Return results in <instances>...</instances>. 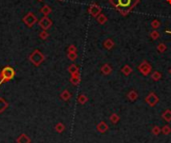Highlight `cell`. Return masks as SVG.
Masks as SVG:
<instances>
[{
	"label": "cell",
	"instance_id": "7402d4cb",
	"mask_svg": "<svg viewBox=\"0 0 171 143\" xmlns=\"http://www.w3.org/2000/svg\"><path fill=\"white\" fill-rule=\"evenodd\" d=\"M76 47H75V45H70V46L68 47V53H70V52H76Z\"/></svg>",
	"mask_w": 171,
	"mask_h": 143
},
{
	"label": "cell",
	"instance_id": "e0dca14e",
	"mask_svg": "<svg viewBox=\"0 0 171 143\" xmlns=\"http://www.w3.org/2000/svg\"><path fill=\"white\" fill-rule=\"evenodd\" d=\"M68 71L71 73V74H73V73L77 72V71H78V69H77V66H76V65H75V64H72V65H70V66H69Z\"/></svg>",
	"mask_w": 171,
	"mask_h": 143
},
{
	"label": "cell",
	"instance_id": "d6986e66",
	"mask_svg": "<svg viewBox=\"0 0 171 143\" xmlns=\"http://www.w3.org/2000/svg\"><path fill=\"white\" fill-rule=\"evenodd\" d=\"M55 130L57 132H62L64 130V125L61 124V123H58V124L55 126Z\"/></svg>",
	"mask_w": 171,
	"mask_h": 143
},
{
	"label": "cell",
	"instance_id": "52a82bcc",
	"mask_svg": "<svg viewBox=\"0 0 171 143\" xmlns=\"http://www.w3.org/2000/svg\"><path fill=\"white\" fill-rule=\"evenodd\" d=\"M16 143H31V139H30L27 134L22 133L16 139Z\"/></svg>",
	"mask_w": 171,
	"mask_h": 143
},
{
	"label": "cell",
	"instance_id": "6da1fadb",
	"mask_svg": "<svg viewBox=\"0 0 171 143\" xmlns=\"http://www.w3.org/2000/svg\"><path fill=\"white\" fill-rule=\"evenodd\" d=\"M140 0H109V2L115 7L121 15L126 16L131 10L139 3Z\"/></svg>",
	"mask_w": 171,
	"mask_h": 143
},
{
	"label": "cell",
	"instance_id": "d4e9b609",
	"mask_svg": "<svg viewBox=\"0 0 171 143\" xmlns=\"http://www.w3.org/2000/svg\"><path fill=\"white\" fill-rule=\"evenodd\" d=\"M159 77H160V75L158 74V73H155V74L153 75V78H154V79H158Z\"/></svg>",
	"mask_w": 171,
	"mask_h": 143
},
{
	"label": "cell",
	"instance_id": "9a60e30c",
	"mask_svg": "<svg viewBox=\"0 0 171 143\" xmlns=\"http://www.w3.org/2000/svg\"><path fill=\"white\" fill-rule=\"evenodd\" d=\"M60 97H61V99H63V100H68V99L71 97V95H70V93H69L68 91L65 90V91H63L61 94H60Z\"/></svg>",
	"mask_w": 171,
	"mask_h": 143
},
{
	"label": "cell",
	"instance_id": "ffe728a7",
	"mask_svg": "<svg viewBox=\"0 0 171 143\" xmlns=\"http://www.w3.org/2000/svg\"><path fill=\"white\" fill-rule=\"evenodd\" d=\"M68 58L70 60H75L77 58L76 52H70V53H68Z\"/></svg>",
	"mask_w": 171,
	"mask_h": 143
},
{
	"label": "cell",
	"instance_id": "4dcf8cb0",
	"mask_svg": "<svg viewBox=\"0 0 171 143\" xmlns=\"http://www.w3.org/2000/svg\"><path fill=\"white\" fill-rule=\"evenodd\" d=\"M170 72H171V70H170Z\"/></svg>",
	"mask_w": 171,
	"mask_h": 143
},
{
	"label": "cell",
	"instance_id": "4316f807",
	"mask_svg": "<svg viewBox=\"0 0 171 143\" xmlns=\"http://www.w3.org/2000/svg\"><path fill=\"white\" fill-rule=\"evenodd\" d=\"M165 32H166L167 34H171V31H170V30H165Z\"/></svg>",
	"mask_w": 171,
	"mask_h": 143
},
{
	"label": "cell",
	"instance_id": "44dd1931",
	"mask_svg": "<svg viewBox=\"0 0 171 143\" xmlns=\"http://www.w3.org/2000/svg\"><path fill=\"white\" fill-rule=\"evenodd\" d=\"M102 71L105 73V74H109V73H110V67L107 66V65H105V66L102 68Z\"/></svg>",
	"mask_w": 171,
	"mask_h": 143
},
{
	"label": "cell",
	"instance_id": "3957f363",
	"mask_svg": "<svg viewBox=\"0 0 171 143\" xmlns=\"http://www.w3.org/2000/svg\"><path fill=\"white\" fill-rule=\"evenodd\" d=\"M45 60V56L42 54V52L39 51L38 49L34 50L31 54L29 55V61L31 62L34 66H39Z\"/></svg>",
	"mask_w": 171,
	"mask_h": 143
},
{
	"label": "cell",
	"instance_id": "5b68a950",
	"mask_svg": "<svg viewBox=\"0 0 171 143\" xmlns=\"http://www.w3.org/2000/svg\"><path fill=\"white\" fill-rule=\"evenodd\" d=\"M102 11V9H101V7L98 5V4L96 3H92L91 5L89 6V8H88V13H89L91 16L95 17L96 18L97 16H98L99 14Z\"/></svg>",
	"mask_w": 171,
	"mask_h": 143
},
{
	"label": "cell",
	"instance_id": "30bf717a",
	"mask_svg": "<svg viewBox=\"0 0 171 143\" xmlns=\"http://www.w3.org/2000/svg\"><path fill=\"white\" fill-rule=\"evenodd\" d=\"M96 20H97V22H98L99 24L103 25V24H105V23L107 22L108 18H107V16H106V15L103 14V13H100V14H99L98 16L96 17Z\"/></svg>",
	"mask_w": 171,
	"mask_h": 143
},
{
	"label": "cell",
	"instance_id": "603a6c76",
	"mask_svg": "<svg viewBox=\"0 0 171 143\" xmlns=\"http://www.w3.org/2000/svg\"><path fill=\"white\" fill-rule=\"evenodd\" d=\"M86 100H87V98L85 97V95H80V97L78 98V101L80 103H84Z\"/></svg>",
	"mask_w": 171,
	"mask_h": 143
},
{
	"label": "cell",
	"instance_id": "7c38bea8",
	"mask_svg": "<svg viewBox=\"0 0 171 143\" xmlns=\"http://www.w3.org/2000/svg\"><path fill=\"white\" fill-rule=\"evenodd\" d=\"M71 82H72L73 84H75V85H77V84H78L79 82H80V78H79L78 71L72 74V77H71Z\"/></svg>",
	"mask_w": 171,
	"mask_h": 143
},
{
	"label": "cell",
	"instance_id": "7a4b0ae2",
	"mask_svg": "<svg viewBox=\"0 0 171 143\" xmlns=\"http://www.w3.org/2000/svg\"><path fill=\"white\" fill-rule=\"evenodd\" d=\"M15 70L11 66H5L0 72V85L4 82H8L12 80L15 76Z\"/></svg>",
	"mask_w": 171,
	"mask_h": 143
},
{
	"label": "cell",
	"instance_id": "83f0119b",
	"mask_svg": "<svg viewBox=\"0 0 171 143\" xmlns=\"http://www.w3.org/2000/svg\"><path fill=\"white\" fill-rule=\"evenodd\" d=\"M166 1H167L168 4H170V5H171V0H166Z\"/></svg>",
	"mask_w": 171,
	"mask_h": 143
},
{
	"label": "cell",
	"instance_id": "2e32d148",
	"mask_svg": "<svg viewBox=\"0 0 171 143\" xmlns=\"http://www.w3.org/2000/svg\"><path fill=\"white\" fill-rule=\"evenodd\" d=\"M39 37L42 39V40H45V39H47L49 37V33L47 32V30H42V31L40 32L39 34Z\"/></svg>",
	"mask_w": 171,
	"mask_h": 143
},
{
	"label": "cell",
	"instance_id": "9c48e42d",
	"mask_svg": "<svg viewBox=\"0 0 171 143\" xmlns=\"http://www.w3.org/2000/svg\"><path fill=\"white\" fill-rule=\"evenodd\" d=\"M114 45H115V43H114V41L112 40L111 38H107V39H105L104 43H103V46H104V48L108 49V50H110V49L113 48Z\"/></svg>",
	"mask_w": 171,
	"mask_h": 143
},
{
	"label": "cell",
	"instance_id": "f546056e",
	"mask_svg": "<svg viewBox=\"0 0 171 143\" xmlns=\"http://www.w3.org/2000/svg\"><path fill=\"white\" fill-rule=\"evenodd\" d=\"M39 1H42V0H39Z\"/></svg>",
	"mask_w": 171,
	"mask_h": 143
},
{
	"label": "cell",
	"instance_id": "8992f818",
	"mask_svg": "<svg viewBox=\"0 0 171 143\" xmlns=\"http://www.w3.org/2000/svg\"><path fill=\"white\" fill-rule=\"evenodd\" d=\"M38 24L43 30H48L52 26V21L50 20V18H48V16H43L39 20Z\"/></svg>",
	"mask_w": 171,
	"mask_h": 143
},
{
	"label": "cell",
	"instance_id": "8fae6325",
	"mask_svg": "<svg viewBox=\"0 0 171 143\" xmlns=\"http://www.w3.org/2000/svg\"><path fill=\"white\" fill-rule=\"evenodd\" d=\"M51 11H52V10H51V8L49 7L48 5H44L42 8H41V10H40V12L42 13L44 16H48V15L51 13Z\"/></svg>",
	"mask_w": 171,
	"mask_h": 143
},
{
	"label": "cell",
	"instance_id": "ac0fdd59",
	"mask_svg": "<svg viewBox=\"0 0 171 143\" xmlns=\"http://www.w3.org/2000/svg\"><path fill=\"white\" fill-rule=\"evenodd\" d=\"M166 48H167V47H166V45L164 44V43H160V44H158V46H157V49H158V51L159 52H164L166 50Z\"/></svg>",
	"mask_w": 171,
	"mask_h": 143
},
{
	"label": "cell",
	"instance_id": "4fadbf2b",
	"mask_svg": "<svg viewBox=\"0 0 171 143\" xmlns=\"http://www.w3.org/2000/svg\"><path fill=\"white\" fill-rule=\"evenodd\" d=\"M160 26H161V22L159 20H157V19H155V20H153L151 22V27L153 28V30H157Z\"/></svg>",
	"mask_w": 171,
	"mask_h": 143
},
{
	"label": "cell",
	"instance_id": "cb8c5ba5",
	"mask_svg": "<svg viewBox=\"0 0 171 143\" xmlns=\"http://www.w3.org/2000/svg\"><path fill=\"white\" fill-rule=\"evenodd\" d=\"M122 71H123V72H124V73H125V74H128V73H130V71H131V69H130V68H129V67H128V66H125V67H124V68H123V69H122Z\"/></svg>",
	"mask_w": 171,
	"mask_h": 143
},
{
	"label": "cell",
	"instance_id": "ba28073f",
	"mask_svg": "<svg viewBox=\"0 0 171 143\" xmlns=\"http://www.w3.org/2000/svg\"><path fill=\"white\" fill-rule=\"evenodd\" d=\"M8 102L3 98V97H0V113H3L6 109L8 108Z\"/></svg>",
	"mask_w": 171,
	"mask_h": 143
},
{
	"label": "cell",
	"instance_id": "5bb4252c",
	"mask_svg": "<svg viewBox=\"0 0 171 143\" xmlns=\"http://www.w3.org/2000/svg\"><path fill=\"white\" fill-rule=\"evenodd\" d=\"M150 37L152 40H157V39L160 37V33L157 31V30H153V31L150 33Z\"/></svg>",
	"mask_w": 171,
	"mask_h": 143
},
{
	"label": "cell",
	"instance_id": "f1b7e54d",
	"mask_svg": "<svg viewBox=\"0 0 171 143\" xmlns=\"http://www.w3.org/2000/svg\"><path fill=\"white\" fill-rule=\"evenodd\" d=\"M58 1H63V0H58Z\"/></svg>",
	"mask_w": 171,
	"mask_h": 143
},
{
	"label": "cell",
	"instance_id": "484cf974",
	"mask_svg": "<svg viewBox=\"0 0 171 143\" xmlns=\"http://www.w3.org/2000/svg\"><path fill=\"white\" fill-rule=\"evenodd\" d=\"M135 94H134V93H132V94H130V98H132V99H133V98H135Z\"/></svg>",
	"mask_w": 171,
	"mask_h": 143
},
{
	"label": "cell",
	"instance_id": "277c9868",
	"mask_svg": "<svg viewBox=\"0 0 171 143\" xmlns=\"http://www.w3.org/2000/svg\"><path fill=\"white\" fill-rule=\"evenodd\" d=\"M23 22L25 23V25L27 27H32L36 22H37V18L34 15V13L32 12H28L24 17H23Z\"/></svg>",
	"mask_w": 171,
	"mask_h": 143
}]
</instances>
